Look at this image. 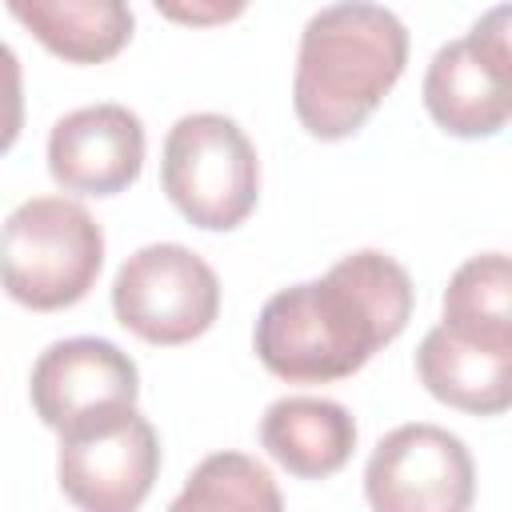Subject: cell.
Here are the masks:
<instances>
[{"mask_svg": "<svg viewBox=\"0 0 512 512\" xmlns=\"http://www.w3.org/2000/svg\"><path fill=\"white\" fill-rule=\"evenodd\" d=\"M428 116L460 140L504 132L512 116V48L508 4L488 8L464 36L436 48L424 72Z\"/></svg>", "mask_w": 512, "mask_h": 512, "instance_id": "cell-7", "label": "cell"}, {"mask_svg": "<svg viewBox=\"0 0 512 512\" xmlns=\"http://www.w3.org/2000/svg\"><path fill=\"white\" fill-rule=\"evenodd\" d=\"M156 12L184 28H220L248 12L252 0H152Z\"/></svg>", "mask_w": 512, "mask_h": 512, "instance_id": "cell-17", "label": "cell"}, {"mask_svg": "<svg viewBox=\"0 0 512 512\" xmlns=\"http://www.w3.org/2000/svg\"><path fill=\"white\" fill-rule=\"evenodd\" d=\"M408 64L404 20L372 0H340L308 16L296 52L292 108L312 140L356 136Z\"/></svg>", "mask_w": 512, "mask_h": 512, "instance_id": "cell-2", "label": "cell"}, {"mask_svg": "<svg viewBox=\"0 0 512 512\" xmlns=\"http://www.w3.org/2000/svg\"><path fill=\"white\" fill-rule=\"evenodd\" d=\"M416 376L428 396L468 416H500L512 404V348L464 340L444 324L424 332Z\"/></svg>", "mask_w": 512, "mask_h": 512, "instance_id": "cell-12", "label": "cell"}, {"mask_svg": "<svg viewBox=\"0 0 512 512\" xmlns=\"http://www.w3.org/2000/svg\"><path fill=\"white\" fill-rule=\"evenodd\" d=\"M8 12L64 64H104L132 40L128 0H4Z\"/></svg>", "mask_w": 512, "mask_h": 512, "instance_id": "cell-13", "label": "cell"}, {"mask_svg": "<svg viewBox=\"0 0 512 512\" xmlns=\"http://www.w3.org/2000/svg\"><path fill=\"white\" fill-rule=\"evenodd\" d=\"M444 328L476 340V344H496L512 348V264L508 252H480L468 256L440 300Z\"/></svg>", "mask_w": 512, "mask_h": 512, "instance_id": "cell-14", "label": "cell"}, {"mask_svg": "<svg viewBox=\"0 0 512 512\" xmlns=\"http://www.w3.org/2000/svg\"><path fill=\"white\" fill-rule=\"evenodd\" d=\"M32 412L40 416L44 428L64 432L68 424L116 408V404H136L140 396V372L136 360L100 336H68L48 344L28 380Z\"/></svg>", "mask_w": 512, "mask_h": 512, "instance_id": "cell-9", "label": "cell"}, {"mask_svg": "<svg viewBox=\"0 0 512 512\" xmlns=\"http://www.w3.org/2000/svg\"><path fill=\"white\" fill-rule=\"evenodd\" d=\"M160 184L188 224L232 232L256 212L260 160L232 116L188 112L164 136Z\"/></svg>", "mask_w": 512, "mask_h": 512, "instance_id": "cell-4", "label": "cell"}, {"mask_svg": "<svg viewBox=\"0 0 512 512\" xmlns=\"http://www.w3.org/2000/svg\"><path fill=\"white\" fill-rule=\"evenodd\" d=\"M144 124L124 104H88L48 132V172L64 192L120 196L140 180Z\"/></svg>", "mask_w": 512, "mask_h": 512, "instance_id": "cell-10", "label": "cell"}, {"mask_svg": "<svg viewBox=\"0 0 512 512\" xmlns=\"http://www.w3.org/2000/svg\"><path fill=\"white\" fill-rule=\"evenodd\" d=\"M416 288L400 260L376 248L340 256L320 280H300L264 300L252 344L260 364L288 384H332L360 372L412 320Z\"/></svg>", "mask_w": 512, "mask_h": 512, "instance_id": "cell-1", "label": "cell"}, {"mask_svg": "<svg viewBox=\"0 0 512 512\" xmlns=\"http://www.w3.org/2000/svg\"><path fill=\"white\" fill-rule=\"evenodd\" d=\"M176 512H216V508H244V512H280L284 496L272 480V472L244 452H212L204 456L180 496L172 500Z\"/></svg>", "mask_w": 512, "mask_h": 512, "instance_id": "cell-15", "label": "cell"}, {"mask_svg": "<svg viewBox=\"0 0 512 512\" xmlns=\"http://www.w3.org/2000/svg\"><path fill=\"white\" fill-rule=\"evenodd\" d=\"M24 128V72L16 52L0 40V156L20 140Z\"/></svg>", "mask_w": 512, "mask_h": 512, "instance_id": "cell-16", "label": "cell"}, {"mask_svg": "<svg viewBox=\"0 0 512 512\" xmlns=\"http://www.w3.org/2000/svg\"><path fill=\"white\" fill-rule=\"evenodd\" d=\"M264 452L296 480H328L356 452V420L328 396H280L260 420Z\"/></svg>", "mask_w": 512, "mask_h": 512, "instance_id": "cell-11", "label": "cell"}, {"mask_svg": "<svg viewBox=\"0 0 512 512\" xmlns=\"http://www.w3.org/2000/svg\"><path fill=\"white\" fill-rule=\"evenodd\" d=\"M364 496L376 512H464L476 500L472 452L440 424H400L372 448Z\"/></svg>", "mask_w": 512, "mask_h": 512, "instance_id": "cell-8", "label": "cell"}, {"mask_svg": "<svg viewBox=\"0 0 512 512\" xmlns=\"http://www.w3.org/2000/svg\"><path fill=\"white\" fill-rule=\"evenodd\" d=\"M116 324L156 348L192 344L220 316V280L184 244L136 248L112 280Z\"/></svg>", "mask_w": 512, "mask_h": 512, "instance_id": "cell-6", "label": "cell"}, {"mask_svg": "<svg viewBox=\"0 0 512 512\" xmlns=\"http://www.w3.org/2000/svg\"><path fill=\"white\" fill-rule=\"evenodd\" d=\"M56 452L60 492L84 512H132L160 476V436L136 404H116L68 424Z\"/></svg>", "mask_w": 512, "mask_h": 512, "instance_id": "cell-5", "label": "cell"}, {"mask_svg": "<svg viewBox=\"0 0 512 512\" xmlns=\"http://www.w3.org/2000/svg\"><path fill=\"white\" fill-rule=\"evenodd\" d=\"M104 268L96 216L68 196H32L0 224V288L32 312L80 304Z\"/></svg>", "mask_w": 512, "mask_h": 512, "instance_id": "cell-3", "label": "cell"}]
</instances>
